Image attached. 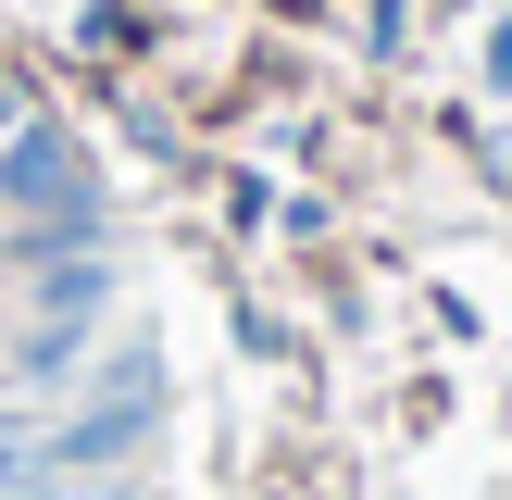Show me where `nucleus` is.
Segmentation results:
<instances>
[{"mask_svg":"<svg viewBox=\"0 0 512 500\" xmlns=\"http://www.w3.org/2000/svg\"><path fill=\"white\" fill-rule=\"evenodd\" d=\"M63 138H38V125H25V138H13V163H0V188H13V200H50V188H63Z\"/></svg>","mask_w":512,"mask_h":500,"instance_id":"1","label":"nucleus"},{"mask_svg":"<svg viewBox=\"0 0 512 500\" xmlns=\"http://www.w3.org/2000/svg\"><path fill=\"white\" fill-rule=\"evenodd\" d=\"M25 475H38V438H25V425H0V488H25Z\"/></svg>","mask_w":512,"mask_h":500,"instance_id":"2","label":"nucleus"},{"mask_svg":"<svg viewBox=\"0 0 512 500\" xmlns=\"http://www.w3.org/2000/svg\"><path fill=\"white\" fill-rule=\"evenodd\" d=\"M0 500H125V488L100 475V488H0Z\"/></svg>","mask_w":512,"mask_h":500,"instance_id":"3","label":"nucleus"},{"mask_svg":"<svg viewBox=\"0 0 512 500\" xmlns=\"http://www.w3.org/2000/svg\"><path fill=\"white\" fill-rule=\"evenodd\" d=\"M0 125H13V100H0Z\"/></svg>","mask_w":512,"mask_h":500,"instance_id":"4","label":"nucleus"}]
</instances>
